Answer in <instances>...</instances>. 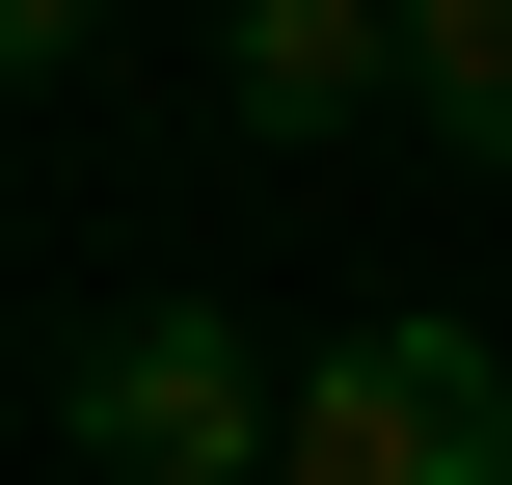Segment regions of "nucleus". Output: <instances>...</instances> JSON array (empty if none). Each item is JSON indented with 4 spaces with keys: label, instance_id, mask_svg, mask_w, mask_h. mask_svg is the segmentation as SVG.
Instances as JSON below:
<instances>
[{
    "label": "nucleus",
    "instance_id": "f257e3e1",
    "mask_svg": "<svg viewBox=\"0 0 512 485\" xmlns=\"http://www.w3.org/2000/svg\"><path fill=\"white\" fill-rule=\"evenodd\" d=\"M54 459H81V485H270V459H297V378H270L216 297H135V324L54 351Z\"/></svg>",
    "mask_w": 512,
    "mask_h": 485
},
{
    "label": "nucleus",
    "instance_id": "f03ea898",
    "mask_svg": "<svg viewBox=\"0 0 512 485\" xmlns=\"http://www.w3.org/2000/svg\"><path fill=\"white\" fill-rule=\"evenodd\" d=\"M270 485H512V351L486 324H351V351H297V459Z\"/></svg>",
    "mask_w": 512,
    "mask_h": 485
},
{
    "label": "nucleus",
    "instance_id": "7ed1b4c3",
    "mask_svg": "<svg viewBox=\"0 0 512 485\" xmlns=\"http://www.w3.org/2000/svg\"><path fill=\"white\" fill-rule=\"evenodd\" d=\"M378 81H405V0H243V27H216V108H243L270 162L378 135Z\"/></svg>",
    "mask_w": 512,
    "mask_h": 485
},
{
    "label": "nucleus",
    "instance_id": "20e7f679",
    "mask_svg": "<svg viewBox=\"0 0 512 485\" xmlns=\"http://www.w3.org/2000/svg\"><path fill=\"white\" fill-rule=\"evenodd\" d=\"M405 135H459L512 189V0H405Z\"/></svg>",
    "mask_w": 512,
    "mask_h": 485
},
{
    "label": "nucleus",
    "instance_id": "39448f33",
    "mask_svg": "<svg viewBox=\"0 0 512 485\" xmlns=\"http://www.w3.org/2000/svg\"><path fill=\"white\" fill-rule=\"evenodd\" d=\"M81 27H108V0H0V54H27V81H81Z\"/></svg>",
    "mask_w": 512,
    "mask_h": 485
}]
</instances>
